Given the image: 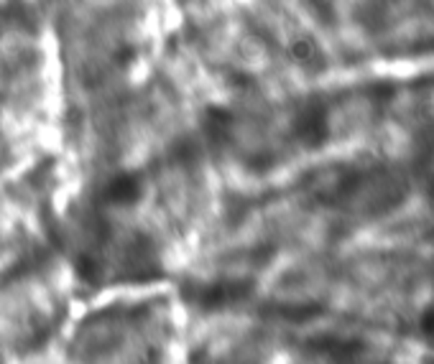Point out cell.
I'll return each instance as SVG.
<instances>
[{"label":"cell","mask_w":434,"mask_h":364,"mask_svg":"<svg viewBox=\"0 0 434 364\" xmlns=\"http://www.w3.org/2000/svg\"><path fill=\"white\" fill-rule=\"evenodd\" d=\"M141 196V186L133 176H118L115 181H110L105 191V199L112 204H133Z\"/></svg>","instance_id":"6da1fadb"},{"label":"cell","mask_w":434,"mask_h":364,"mask_svg":"<svg viewBox=\"0 0 434 364\" xmlns=\"http://www.w3.org/2000/svg\"><path fill=\"white\" fill-rule=\"evenodd\" d=\"M289 54L296 59V61H299V64H312V61L319 56V51H317V44L312 39H296V41H291Z\"/></svg>","instance_id":"7a4b0ae2"},{"label":"cell","mask_w":434,"mask_h":364,"mask_svg":"<svg viewBox=\"0 0 434 364\" xmlns=\"http://www.w3.org/2000/svg\"><path fill=\"white\" fill-rule=\"evenodd\" d=\"M133 56H136V54H133V49H123V51L118 54V61H120V64H128Z\"/></svg>","instance_id":"3957f363"},{"label":"cell","mask_w":434,"mask_h":364,"mask_svg":"<svg viewBox=\"0 0 434 364\" xmlns=\"http://www.w3.org/2000/svg\"><path fill=\"white\" fill-rule=\"evenodd\" d=\"M0 33H3V18H0Z\"/></svg>","instance_id":"277c9868"}]
</instances>
